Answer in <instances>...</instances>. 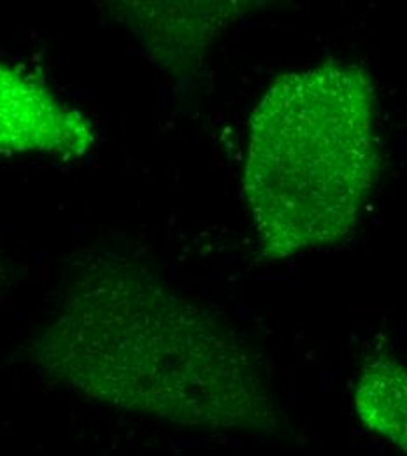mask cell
Listing matches in <instances>:
<instances>
[{"label": "cell", "instance_id": "1", "mask_svg": "<svg viewBox=\"0 0 407 456\" xmlns=\"http://www.w3.org/2000/svg\"><path fill=\"white\" fill-rule=\"evenodd\" d=\"M48 385L167 425L267 434L280 411L237 329L119 251L79 256L28 342Z\"/></svg>", "mask_w": 407, "mask_h": 456}, {"label": "cell", "instance_id": "2", "mask_svg": "<svg viewBox=\"0 0 407 456\" xmlns=\"http://www.w3.org/2000/svg\"><path fill=\"white\" fill-rule=\"evenodd\" d=\"M379 167L376 90L341 60L273 81L249 118L242 193L262 255L287 260L356 225Z\"/></svg>", "mask_w": 407, "mask_h": 456}, {"label": "cell", "instance_id": "3", "mask_svg": "<svg viewBox=\"0 0 407 456\" xmlns=\"http://www.w3.org/2000/svg\"><path fill=\"white\" fill-rule=\"evenodd\" d=\"M97 146L95 123L37 74L0 58V155L76 162Z\"/></svg>", "mask_w": 407, "mask_h": 456}, {"label": "cell", "instance_id": "4", "mask_svg": "<svg viewBox=\"0 0 407 456\" xmlns=\"http://www.w3.org/2000/svg\"><path fill=\"white\" fill-rule=\"evenodd\" d=\"M110 12L125 25L151 58L173 76H188L202 65L218 34L251 9L249 2H110Z\"/></svg>", "mask_w": 407, "mask_h": 456}, {"label": "cell", "instance_id": "5", "mask_svg": "<svg viewBox=\"0 0 407 456\" xmlns=\"http://www.w3.org/2000/svg\"><path fill=\"white\" fill-rule=\"evenodd\" d=\"M365 428L407 456V367L388 356L367 360L353 394Z\"/></svg>", "mask_w": 407, "mask_h": 456}, {"label": "cell", "instance_id": "6", "mask_svg": "<svg viewBox=\"0 0 407 456\" xmlns=\"http://www.w3.org/2000/svg\"><path fill=\"white\" fill-rule=\"evenodd\" d=\"M0 278H2V264H0Z\"/></svg>", "mask_w": 407, "mask_h": 456}]
</instances>
